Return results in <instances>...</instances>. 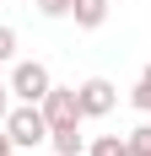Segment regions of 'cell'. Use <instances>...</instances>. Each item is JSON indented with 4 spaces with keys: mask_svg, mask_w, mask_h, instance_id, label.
I'll return each instance as SVG.
<instances>
[{
    "mask_svg": "<svg viewBox=\"0 0 151 156\" xmlns=\"http://www.w3.org/2000/svg\"><path fill=\"white\" fill-rule=\"evenodd\" d=\"M49 145L60 156H81V129L76 124H65V129H49Z\"/></svg>",
    "mask_w": 151,
    "mask_h": 156,
    "instance_id": "cell-6",
    "label": "cell"
},
{
    "mask_svg": "<svg viewBox=\"0 0 151 156\" xmlns=\"http://www.w3.org/2000/svg\"><path fill=\"white\" fill-rule=\"evenodd\" d=\"M49 86H54V81H49V70H43L38 59H22V65L11 70V92L22 97V102H43Z\"/></svg>",
    "mask_w": 151,
    "mask_h": 156,
    "instance_id": "cell-4",
    "label": "cell"
},
{
    "mask_svg": "<svg viewBox=\"0 0 151 156\" xmlns=\"http://www.w3.org/2000/svg\"><path fill=\"white\" fill-rule=\"evenodd\" d=\"M81 156H87V151H81Z\"/></svg>",
    "mask_w": 151,
    "mask_h": 156,
    "instance_id": "cell-17",
    "label": "cell"
},
{
    "mask_svg": "<svg viewBox=\"0 0 151 156\" xmlns=\"http://www.w3.org/2000/svg\"><path fill=\"white\" fill-rule=\"evenodd\" d=\"M70 16H76V27H103L108 22V0H70Z\"/></svg>",
    "mask_w": 151,
    "mask_h": 156,
    "instance_id": "cell-5",
    "label": "cell"
},
{
    "mask_svg": "<svg viewBox=\"0 0 151 156\" xmlns=\"http://www.w3.org/2000/svg\"><path fill=\"white\" fill-rule=\"evenodd\" d=\"M87 156H130V140H124V135H97V140L87 145Z\"/></svg>",
    "mask_w": 151,
    "mask_h": 156,
    "instance_id": "cell-7",
    "label": "cell"
},
{
    "mask_svg": "<svg viewBox=\"0 0 151 156\" xmlns=\"http://www.w3.org/2000/svg\"><path fill=\"white\" fill-rule=\"evenodd\" d=\"M130 156H140V151H130Z\"/></svg>",
    "mask_w": 151,
    "mask_h": 156,
    "instance_id": "cell-16",
    "label": "cell"
},
{
    "mask_svg": "<svg viewBox=\"0 0 151 156\" xmlns=\"http://www.w3.org/2000/svg\"><path fill=\"white\" fill-rule=\"evenodd\" d=\"M130 102H135L140 113H151V76H140V81H135V92H130Z\"/></svg>",
    "mask_w": 151,
    "mask_h": 156,
    "instance_id": "cell-9",
    "label": "cell"
},
{
    "mask_svg": "<svg viewBox=\"0 0 151 156\" xmlns=\"http://www.w3.org/2000/svg\"><path fill=\"white\" fill-rule=\"evenodd\" d=\"M6 135H11L16 151H38V145L49 140V119H43V108H38V102L11 108V113H6Z\"/></svg>",
    "mask_w": 151,
    "mask_h": 156,
    "instance_id": "cell-1",
    "label": "cell"
},
{
    "mask_svg": "<svg viewBox=\"0 0 151 156\" xmlns=\"http://www.w3.org/2000/svg\"><path fill=\"white\" fill-rule=\"evenodd\" d=\"M16 156H38V151H16Z\"/></svg>",
    "mask_w": 151,
    "mask_h": 156,
    "instance_id": "cell-14",
    "label": "cell"
},
{
    "mask_svg": "<svg viewBox=\"0 0 151 156\" xmlns=\"http://www.w3.org/2000/svg\"><path fill=\"white\" fill-rule=\"evenodd\" d=\"M6 113H11V86H0V124H6Z\"/></svg>",
    "mask_w": 151,
    "mask_h": 156,
    "instance_id": "cell-12",
    "label": "cell"
},
{
    "mask_svg": "<svg viewBox=\"0 0 151 156\" xmlns=\"http://www.w3.org/2000/svg\"><path fill=\"white\" fill-rule=\"evenodd\" d=\"M43 16H70V0H32Z\"/></svg>",
    "mask_w": 151,
    "mask_h": 156,
    "instance_id": "cell-11",
    "label": "cell"
},
{
    "mask_svg": "<svg viewBox=\"0 0 151 156\" xmlns=\"http://www.w3.org/2000/svg\"><path fill=\"white\" fill-rule=\"evenodd\" d=\"M0 59H16V32L0 22Z\"/></svg>",
    "mask_w": 151,
    "mask_h": 156,
    "instance_id": "cell-10",
    "label": "cell"
},
{
    "mask_svg": "<svg viewBox=\"0 0 151 156\" xmlns=\"http://www.w3.org/2000/svg\"><path fill=\"white\" fill-rule=\"evenodd\" d=\"M38 108H43L49 129H65V124H81V97H76V86H49Z\"/></svg>",
    "mask_w": 151,
    "mask_h": 156,
    "instance_id": "cell-2",
    "label": "cell"
},
{
    "mask_svg": "<svg viewBox=\"0 0 151 156\" xmlns=\"http://www.w3.org/2000/svg\"><path fill=\"white\" fill-rule=\"evenodd\" d=\"M124 140H130V151H140V156H151V124H140V129H130Z\"/></svg>",
    "mask_w": 151,
    "mask_h": 156,
    "instance_id": "cell-8",
    "label": "cell"
},
{
    "mask_svg": "<svg viewBox=\"0 0 151 156\" xmlns=\"http://www.w3.org/2000/svg\"><path fill=\"white\" fill-rule=\"evenodd\" d=\"M76 97H81V119H108V113H113V102H119V86H113V81H103V76H92V81H81V86H76Z\"/></svg>",
    "mask_w": 151,
    "mask_h": 156,
    "instance_id": "cell-3",
    "label": "cell"
},
{
    "mask_svg": "<svg viewBox=\"0 0 151 156\" xmlns=\"http://www.w3.org/2000/svg\"><path fill=\"white\" fill-rule=\"evenodd\" d=\"M0 156H16V145H11V135H6V124H0Z\"/></svg>",
    "mask_w": 151,
    "mask_h": 156,
    "instance_id": "cell-13",
    "label": "cell"
},
{
    "mask_svg": "<svg viewBox=\"0 0 151 156\" xmlns=\"http://www.w3.org/2000/svg\"><path fill=\"white\" fill-rule=\"evenodd\" d=\"M146 76H151V65H146Z\"/></svg>",
    "mask_w": 151,
    "mask_h": 156,
    "instance_id": "cell-15",
    "label": "cell"
}]
</instances>
